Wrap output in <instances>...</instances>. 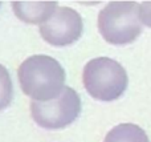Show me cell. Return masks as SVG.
<instances>
[{
	"instance_id": "obj_1",
	"label": "cell",
	"mask_w": 151,
	"mask_h": 142,
	"mask_svg": "<svg viewBox=\"0 0 151 142\" xmlns=\"http://www.w3.org/2000/svg\"><path fill=\"white\" fill-rule=\"evenodd\" d=\"M17 76L23 92L37 102L55 100L65 88L64 68L56 58L47 55H33L24 60Z\"/></svg>"
},
{
	"instance_id": "obj_2",
	"label": "cell",
	"mask_w": 151,
	"mask_h": 142,
	"mask_svg": "<svg viewBox=\"0 0 151 142\" xmlns=\"http://www.w3.org/2000/svg\"><path fill=\"white\" fill-rule=\"evenodd\" d=\"M82 81L86 92L98 101H114L125 93L129 77L118 61L97 57L83 66Z\"/></svg>"
},
{
	"instance_id": "obj_3",
	"label": "cell",
	"mask_w": 151,
	"mask_h": 142,
	"mask_svg": "<svg viewBox=\"0 0 151 142\" xmlns=\"http://www.w3.org/2000/svg\"><path fill=\"white\" fill-rule=\"evenodd\" d=\"M98 29L113 45L135 41L142 32L139 5L134 1H111L99 12Z\"/></svg>"
},
{
	"instance_id": "obj_4",
	"label": "cell",
	"mask_w": 151,
	"mask_h": 142,
	"mask_svg": "<svg viewBox=\"0 0 151 142\" xmlns=\"http://www.w3.org/2000/svg\"><path fill=\"white\" fill-rule=\"evenodd\" d=\"M31 113L35 122L44 129H63L80 116L81 98L74 89L65 86L61 94L55 100L47 102L32 101Z\"/></svg>"
},
{
	"instance_id": "obj_5",
	"label": "cell",
	"mask_w": 151,
	"mask_h": 142,
	"mask_svg": "<svg viewBox=\"0 0 151 142\" xmlns=\"http://www.w3.org/2000/svg\"><path fill=\"white\" fill-rule=\"evenodd\" d=\"M82 31V17L69 7H57L55 13L40 25V35L53 47L73 44L81 37Z\"/></svg>"
},
{
	"instance_id": "obj_6",
	"label": "cell",
	"mask_w": 151,
	"mask_h": 142,
	"mask_svg": "<svg viewBox=\"0 0 151 142\" xmlns=\"http://www.w3.org/2000/svg\"><path fill=\"white\" fill-rule=\"evenodd\" d=\"M15 15L24 23L44 24L57 8L56 1H13Z\"/></svg>"
},
{
	"instance_id": "obj_7",
	"label": "cell",
	"mask_w": 151,
	"mask_h": 142,
	"mask_svg": "<svg viewBox=\"0 0 151 142\" xmlns=\"http://www.w3.org/2000/svg\"><path fill=\"white\" fill-rule=\"evenodd\" d=\"M104 142H150L146 132L135 124H121L106 134Z\"/></svg>"
},
{
	"instance_id": "obj_8",
	"label": "cell",
	"mask_w": 151,
	"mask_h": 142,
	"mask_svg": "<svg viewBox=\"0 0 151 142\" xmlns=\"http://www.w3.org/2000/svg\"><path fill=\"white\" fill-rule=\"evenodd\" d=\"M13 98V85L7 68L0 64V110L5 109Z\"/></svg>"
},
{
	"instance_id": "obj_9",
	"label": "cell",
	"mask_w": 151,
	"mask_h": 142,
	"mask_svg": "<svg viewBox=\"0 0 151 142\" xmlns=\"http://www.w3.org/2000/svg\"><path fill=\"white\" fill-rule=\"evenodd\" d=\"M139 17L143 24L151 27V1H145L139 5Z\"/></svg>"
},
{
	"instance_id": "obj_10",
	"label": "cell",
	"mask_w": 151,
	"mask_h": 142,
	"mask_svg": "<svg viewBox=\"0 0 151 142\" xmlns=\"http://www.w3.org/2000/svg\"><path fill=\"white\" fill-rule=\"evenodd\" d=\"M0 5H1V3H0Z\"/></svg>"
}]
</instances>
